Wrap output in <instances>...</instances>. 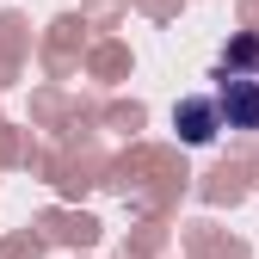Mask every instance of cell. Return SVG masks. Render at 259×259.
<instances>
[{
	"label": "cell",
	"mask_w": 259,
	"mask_h": 259,
	"mask_svg": "<svg viewBox=\"0 0 259 259\" xmlns=\"http://www.w3.org/2000/svg\"><path fill=\"white\" fill-rule=\"evenodd\" d=\"M210 105H216L222 130H259V74L216 68L210 74Z\"/></svg>",
	"instance_id": "1"
},
{
	"label": "cell",
	"mask_w": 259,
	"mask_h": 259,
	"mask_svg": "<svg viewBox=\"0 0 259 259\" xmlns=\"http://www.w3.org/2000/svg\"><path fill=\"white\" fill-rule=\"evenodd\" d=\"M173 123H179V136H185L191 148H204L216 130H222V123H216V105H210V93H191V99L173 111Z\"/></svg>",
	"instance_id": "2"
},
{
	"label": "cell",
	"mask_w": 259,
	"mask_h": 259,
	"mask_svg": "<svg viewBox=\"0 0 259 259\" xmlns=\"http://www.w3.org/2000/svg\"><path fill=\"white\" fill-rule=\"evenodd\" d=\"M216 68H235V74H259V37H235L229 50H222Z\"/></svg>",
	"instance_id": "3"
}]
</instances>
